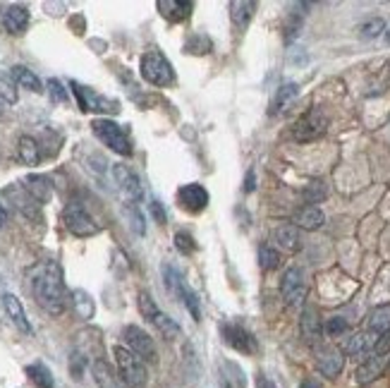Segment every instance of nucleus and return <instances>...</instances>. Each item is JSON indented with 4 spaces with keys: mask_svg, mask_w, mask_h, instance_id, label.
<instances>
[{
    "mask_svg": "<svg viewBox=\"0 0 390 388\" xmlns=\"http://www.w3.org/2000/svg\"><path fill=\"white\" fill-rule=\"evenodd\" d=\"M300 328H302V336H304L306 343L316 345L321 341V333H324V326H321V319H319V312L314 307H306L302 312V322H300Z\"/></svg>",
    "mask_w": 390,
    "mask_h": 388,
    "instance_id": "nucleus-16",
    "label": "nucleus"
},
{
    "mask_svg": "<svg viewBox=\"0 0 390 388\" xmlns=\"http://www.w3.org/2000/svg\"><path fill=\"white\" fill-rule=\"evenodd\" d=\"M5 223H8V208H5L3 204H0V228H3Z\"/></svg>",
    "mask_w": 390,
    "mask_h": 388,
    "instance_id": "nucleus-43",
    "label": "nucleus"
},
{
    "mask_svg": "<svg viewBox=\"0 0 390 388\" xmlns=\"http://www.w3.org/2000/svg\"><path fill=\"white\" fill-rule=\"evenodd\" d=\"M139 309L141 314H144L146 319H149L151 324H154L156 328H158L160 333H163L168 341H173V338L180 336V326L175 319H170L168 314H163L158 307H156L154 298H151L149 293H139Z\"/></svg>",
    "mask_w": 390,
    "mask_h": 388,
    "instance_id": "nucleus-5",
    "label": "nucleus"
},
{
    "mask_svg": "<svg viewBox=\"0 0 390 388\" xmlns=\"http://www.w3.org/2000/svg\"><path fill=\"white\" fill-rule=\"evenodd\" d=\"M123 338H125V343H127V350L134 352L141 362H151V365H156V362H158V350H156V343H154V338L144 331V328L127 326L123 331Z\"/></svg>",
    "mask_w": 390,
    "mask_h": 388,
    "instance_id": "nucleus-6",
    "label": "nucleus"
},
{
    "mask_svg": "<svg viewBox=\"0 0 390 388\" xmlns=\"http://www.w3.org/2000/svg\"><path fill=\"white\" fill-rule=\"evenodd\" d=\"M3 307H5V312H8V317L12 319V324L14 326L19 328L22 333H32V324L27 322V314H24V307H22V302H19L14 295H3Z\"/></svg>",
    "mask_w": 390,
    "mask_h": 388,
    "instance_id": "nucleus-17",
    "label": "nucleus"
},
{
    "mask_svg": "<svg viewBox=\"0 0 390 388\" xmlns=\"http://www.w3.org/2000/svg\"><path fill=\"white\" fill-rule=\"evenodd\" d=\"M256 3H249V0H232L230 3V19L237 29H245L247 24L254 17Z\"/></svg>",
    "mask_w": 390,
    "mask_h": 388,
    "instance_id": "nucleus-22",
    "label": "nucleus"
},
{
    "mask_svg": "<svg viewBox=\"0 0 390 388\" xmlns=\"http://www.w3.org/2000/svg\"><path fill=\"white\" fill-rule=\"evenodd\" d=\"M386 32V22L383 19H369V22H364L362 27H359V34H362L364 38H376L378 34Z\"/></svg>",
    "mask_w": 390,
    "mask_h": 388,
    "instance_id": "nucleus-33",
    "label": "nucleus"
},
{
    "mask_svg": "<svg viewBox=\"0 0 390 388\" xmlns=\"http://www.w3.org/2000/svg\"><path fill=\"white\" fill-rule=\"evenodd\" d=\"M297 84H285V86H280V91H278V96H276V110H280V108H285L287 104H290L292 99L297 96Z\"/></svg>",
    "mask_w": 390,
    "mask_h": 388,
    "instance_id": "nucleus-36",
    "label": "nucleus"
},
{
    "mask_svg": "<svg viewBox=\"0 0 390 388\" xmlns=\"http://www.w3.org/2000/svg\"><path fill=\"white\" fill-rule=\"evenodd\" d=\"M0 113H3V106H0Z\"/></svg>",
    "mask_w": 390,
    "mask_h": 388,
    "instance_id": "nucleus-46",
    "label": "nucleus"
},
{
    "mask_svg": "<svg viewBox=\"0 0 390 388\" xmlns=\"http://www.w3.org/2000/svg\"><path fill=\"white\" fill-rule=\"evenodd\" d=\"M29 24V10L22 8V5H10L3 12V27L8 29L10 34H22Z\"/></svg>",
    "mask_w": 390,
    "mask_h": 388,
    "instance_id": "nucleus-18",
    "label": "nucleus"
},
{
    "mask_svg": "<svg viewBox=\"0 0 390 388\" xmlns=\"http://www.w3.org/2000/svg\"><path fill=\"white\" fill-rule=\"evenodd\" d=\"M221 333H223V341H226L232 350L242 352V355H254V352L259 350V345H256V338L252 336L247 328L237 326V324H223Z\"/></svg>",
    "mask_w": 390,
    "mask_h": 388,
    "instance_id": "nucleus-10",
    "label": "nucleus"
},
{
    "mask_svg": "<svg viewBox=\"0 0 390 388\" xmlns=\"http://www.w3.org/2000/svg\"><path fill=\"white\" fill-rule=\"evenodd\" d=\"M113 355H115V362H118L120 379L127 384V388H146V384H149V372H146L144 362L123 345L115 348Z\"/></svg>",
    "mask_w": 390,
    "mask_h": 388,
    "instance_id": "nucleus-2",
    "label": "nucleus"
},
{
    "mask_svg": "<svg viewBox=\"0 0 390 388\" xmlns=\"http://www.w3.org/2000/svg\"><path fill=\"white\" fill-rule=\"evenodd\" d=\"M127 213H130V218H132V228H134V232L136 235H146V228H144V216H141L139 211L134 208V204H130L127 206Z\"/></svg>",
    "mask_w": 390,
    "mask_h": 388,
    "instance_id": "nucleus-39",
    "label": "nucleus"
},
{
    "mask_svg": "<svg viewBox=\"0 0 390 388\" xmlns=\"http://www.w3.org/2000/svg\"><path fill=\"white\" fill-rule=\"evenodd\" d=\"M141 77L154 86H170L175 82L173 65L160 51H149L141 56Z\"/></svg>",
    "mask_w": 390,
    "mask_h": 388,
    "instance_id": "nucleus-4",
    "label": "nucleus"
},
{
    "mask_svg": "<svg viewBox=\"0 0 390 388\" xmlns=\"http://www.w3.org/2000/svg\"><path fill=\"white\" fill-rule=\"evenodd\" d=\"M378 338L381 336H376V333H371V331L357 333V336H352L348 343H345V352H348V355H354V357H364V355L369 357L374 352V348H376Z\"/></svg>",
    "mask_w": 390,
    "mask_h": 388,
    "instance_id": "nucleus-15",
    "label": "nucleus"
},
{
    "mask_svg": "<svg viewBox=\"0 0 390 388\" xmlns=\"http://www.w3.org/2000/svg\"><path fill=\"white\" fill-rule=\"evenodd\" d=\"M369 331L376 333V336H386L390 333V304L376 307L369 314Z\"/></svg>",
    "mask_w": 390,
    "mask_h": 388,
    "instance_id": "nucleus-24",
    "label": "nucleus"
},
{
    "mask_svg": "<svg viewBox=\"0 0 390 388\" xmlns=\"http://www.w3.org/2000/svg\"><path fill=\"white\" fill-rule=\"evenodd\" d=\"M300 388H321V384H319V381H316V379H306Z\"/></svg>",
    "mask_w": 390,
    "mask_h": 388,
    "instance_id": "nucleus-44",
    "label": "nucleus"
},
{
    "mask_svg": "<svg viewBox=\"0 0 390 388\" xmlns=\"http://www.w3.org/2000/svg\"><path fill=\"white\" fill-rule=\"evenodd\" d=\"M326 194H328V190H326V185L324 182H309L306 185V190H304V199H306V204H319L321 199H326Z\"/></svg>",
    "mask_w": 390,
    "mask_h": 388,
    "instance_id": "nucleus-34",
    "label": "nucleus"
},
{
    "mask_svg": "<svg viewBox=\"0 0 390 388\" xmlns=\"http://www.w3.org/2000/svg\"><path fill=\"white\" fill-rule=\"evenodd\" d=\"M158 10L160 14H163L165 19H170V22H182V19H187L189 14H192V3H182V0H158Z\"/></svg>",
    "mask_w": 390,
    "mask_h": 388,
    "instance_id": "nucleus-19",
    "label": "nucleus"
},
{
    "mask_svg": "<svg viewBox=\"0 0 390 388\" xmlns=\"http://www.w3.org/2000/svg\"><path fill=\"white\" fill-rule=\"evenodd\" d=\"M62 218H65V228L77 237H89V235H96V232H99V226L94 223V218H91L89 213H86V208L77 202L67 204Z\"/></svg>",
    "mask_w": 390,
    "mask_h": 388,
    "instance_id": "nucleus-7",
    "label": "nucleus"
},
{
    "mask_svg": "<svg viewBox=\"0 0 390 388\" xmlns=\"http://www.w3.org/2000/svg\"><path fill=\"white\" fill-rule=\"evenodd\" d=\"M348 328H350V324L345 322L343 317H333V319H328V322H326V333H328L330 338L343 336V333H348Z\"/></svg>",
    "mask_w": 390,
    "mask_h": 388,
    "instance_id": "nucleus-38",
    "label": "nucleus"
},
{
    "mask_svg": "<svg viewBox=\"0 0 390 388\" xmlns=\"http://www.w3.org/2000/svg\"><path fill=\"white\" fill-rule=\"evenodd\" d=\"M273 237H276V242L282 247V250L287 252H297L300 250V232H297L295 226H278L276 232H273Z\"/></svg>",
    "mask_w": 390,
    "mask_h": 388,
    "instance_id": "nucleus-25",
    "label": "nucleus"
},
{
    "mask_svg": "<svg viewBox=\"0 0 390 388\" xmlns=\"http://www.w3.org/2000/svg\"><path fill=\"white\" fill-rule=\"evenodd\" d=\"M0 99L5 104H17V89H14V80L10 72L0 70Z\"/></svg>",
    "mask_w": 390,
    "mask_h": 388,
    "instance_id": "nucleus-31",
    "label": "nucleus"
},
{
    "mask_svg": "<svg viewBox=\"0 0 390 388\" xmlns=\"http://www.w3.org/2000/svg\"><path fill=\"white\" fill-rule=\"evenodd\" d=\"M259 264H261V269H263V271L276 269V266L280 264V254H278V252L273 250V247L263 245L261 250H259Z\"/></svg>",
    "mask_w": 390,
    "mask_h": 388,
    "instance_id": "nucleus-32",
    "label": "nucleus"
},
{
    "mask_svg": "<svg viewBox=\"0 0 390 388\" xmlns=\"http://www.w3.org/2000/svg\"><path fill=\"white\" fill-rule=\"evenodd\" d=\"M386 360H388L386 355H374V352H371V355H369L357 369V381H359V384H369V381L376 379V376L383 372Z\"/></svg>",
    "mask_w": 390,
    "mask_h": 388,
    "instance_id": "nucleus-21",
    "label": "nucleus"
},
{
    "mask_svg": "<svg viewBox=\"0 0 390 388\" xmlns=\"http://www.w3.org/2000/svg\"><path fill=\"white\" fill-rule=\"evenodd\" d=\"M280 293L287 304H302L306 298V280L302 269H287L280 280Z\"/></svg>",
    "mask_w": 390,
    "mask_h": 388,
    "instance_id": "nucleus-11",
    "label": "nucleus"
},
{
    "mask_svg": "<svg viewBox=\"0 0 390 388\" xmlns=\"http://www.w3.org/2000/svg\"><path fill=\"white\" fill-rule=\"evenodd\" d=\"M178 204L187 213H202L208 206V192L199 182H189L178 190Z\"/></svg>",
    "mask_w": 390,
    "mask_h": 388,
    "instance_id": "nucleus-12",
    "label": "nucleus"
},
{
    "mask_svg": "<svg viewBox=\"0 0 390 388\" xmlns=\"http://www.w3.org/2000/svg\"><path fill=\"white\" fill-rule=\"evenodd\" d=\"M175 247H178V252H182V254H192V252L197 250V242H194V237L189 235V232L178 230L175 232Z\"/></svg>",
    "mask_w": 390,
    "mask_h": 388,
    "instance_id": "nucleus-35",
    "label": "nucleus"
},
{
    "mask_svg": "<svg viewBox=\"0 0 390 388\" xmlns=\"http://www.w3.org/2000/svg\"><path fill=\"white\" fill-rule=\"evenodd\" d=\"M72 302H75V307H77V314H80L82 319H91L94 317V302H91V298H89V293H84V290H75L72 293Z\"/></svg>",
    "mask_w": 390,
    "mask_h": 388,
    "instance_id": "nucleus-30",
    "label": "nucleus"
},
{
    "mask_svg": "<svg viewBox=\"0 0 390 388\" xmlns=\"http://www.w3.org/2000/svg\"><path fill=\"white\" fill-rule=\"evenodd\" d=\"M27 376L32 379V384L36 388H53V374L48 367H43L41 362H36V365H29L27 367Z\"/></svg>",
    "mask_w": 390,
    "mask_h": 388,
    "instance_id": "nucleus-29",
    "label": "nucleus"
},
{
    "mask_svg": "<svg viewBox=\"0 0 390 388\" xmlns=\"http://www.w3.org/2000/svg\"><path fill=\"white\" fill-rule=\"evenodd\" d=\"M113 178H115V182H118L120 190H123V194L130 199V202H139V199L144 197L141 180L136 178V173L132 171L130 166H125V163H115V166H113Z\"/></svg>",
    "mask_w": 390,
    "mask_h": 388,
    "instance_id": "nucleus-14",
    "label": "nucleus"
},
{
    "mask_svg": "<svg viewBox=\"0 0 390 388\" xmlns=\"http://www.w3.org/2000/svg\"><path fill=\"white\" fill-rule=\"evenodd\" d=\"M48 94H51V101H56V104H65L70 99V94H67L60 80H48Z\"/></svg>",
    "mask_w": 390,
    "mask_h": 388,
    "instance_id": "nucleus-37",
    "label": "nucleus"
},
{
    "mask_svg": "<svg viewBox=\"0 0 390 388\" xmlns=\"http://www.w3.org/2000/svg\"><path fill=\"white\" fill-rule=\"evenodd\" d=\"M91 130H94L96 137H99L108 149H113L115 154H120V156H132V151H134V149H132V142H130L127 132H125L118 123H113V120H108V118H96L94 123H91Z\"/></svg>",
    "mask_w": 390,
    "mask_h": 388,
    "instance_id": "nucleus-3",
    "label": "nucleus"
},
{
    "mask_svg": "<svg viewBox=\"0 0 390 388\" xmlns=\"http://www.w3.org/2000/svg\"><path fill=\"white\" fill-rule=\"evenodd\" d=\"M149 211H151V216H154L156 223L165 226V211H163V204H160L158 199H154V202L149 204Z\"/></svg>",
    "mask_w": 390,
    "mask_h": 388,
    "instance_id": "nucleus-40",
    "label": "nucleus"
},
{
    "mask_svg": "<svg viewBox=\"0 0 390 388\" xmlns=\"http://www.w3.org/2000/svg\"><path fill=\"white\" fill-rule=\"evenodd\" d=\"M324 211L319 206H302L300 211L295 213V223L304 230H316V228L324 226Z\"/></svg>",
    "mask_w": 390,
    "mask_h": 388,
    "instance_id": "nucleus-23",
    "label": "nucleus"
},
{
    "mask_svg": "<svg viewBox=\"0 0 390 388\" xmlns=\"http://www.w3.org/2000/svg\"><path fill=\"white\" fill-rule=\"evenodd\" d=\"M316 367L324 376L335 379L345 367V355L335 345H319L316 348Z\"/></svg>",
    "mask_w": 390,
    "mask_h": 388,
    "instance_id": "nucleus-13",
    "label": "nucleus"
},
{
    "mask_svg": "<svg viewBox=\"0 0 390 388\" xmlns=\"http://www.w3.org/2000/svg\"><path fill=\"white\" fill-rule=\"evenodd\" d=\"M24 187H27V192L32 194L34 202H38V204L51 202L53 187H51V180H48V178H43V175H29L27 180H24Z\"/></svg>",
    "mask_w": 390,
    "mask_h": 388,
    "instance_id": "nucleus-20",
    "label": "nucleus"
},
{
    "mask_svg": "<svg viewBox=\"0 0 390 388\" xmlns=\"http://www.w3.org/2000/svg\"><path fill=\"white\" fill-rule=\"evenodd\" d=\"M32 293L36 298L38 307H43L53 317H60L67 309V293H65V280H62V271L56 261H48L34 274L32 278Z\"/></svg>",
    "mask_w": 390,
    "mask_h": 388,
    "instance_id": "nucleus-1",
    "label": "nucleus"
},
{
    "mask_svg": "<svg viewBox=\"0 0 390 388\" xmlns=\"http://www.w3.org/2000/svg\"><path fill=\"white\" fill-rule=\"evenodd\" d=\"M383 36H386V43L390 46V29H386V32H383Z\"/></svg>",
    "mask_w": 390,
    "mask_h": 388,
    "instance_id": "nucleus-45",
    "label": "nucleus"
},
{
    "mask_svg": "<svg viewBox=\"0 0 390 388\" xmlns=\"http://www.w3.org/2000/svg\"><path fill=\"white\" fill-rule=\"evenodd\" d=\"M256 388H278V386L273 384L266 374H259V376H256Z\"/></svg>",
    "mask_w": 390,
    "mask_h": 388,
    "instance_id": "nucleus-41",
    "label": "nucleus"
},
{
    "mask_svg": "<svg viewBox=\"0 0 390 388\" xmlns=\"http://www.w3.org/2000/svg\"><path fill=\"white\" fill-rule=\"evenodd\" d=\"M245 190H247V192L254 190V173H247V185H245Z\"/></svg>",
    "mask_w": 390,
    "mask_h": 388,
    "instance_id": "nucleus-42",
    "label": "nucleus"
},
{
    "mask_svg": "<svg viewBox=\"0 0 390 388\" xmlns=\"http://www.w3.org/2000/svg\"><path fill=\"white\" fill-rule=\"evenodd\" d=\"M70 86L77 96V104H80V108L84 110V113H89V110H96V113H118L120 110L115 101L106 99V96H99L94 89L82 86L80 82H70Z\"/></svg>",
    "mask_w": 390,
    "mask_h": 388,
    "instance_id": "nucleus-8",
    "label": "nucleus"
},
{
    "mask_svg": "<svg viewBox=\"0 0 390 388\" xmlns=\"http://www.w3.org/2000/svg\"><path fill=\"white\" fill-rule=\"evenodd\" d=\"M12 80H14V84H19V86H24V89H29V91H41V80H38L36 75H34L29 67H24V65H14L12 67Z\"/></svg>",
    "mask_w": 390,
    "mask_h": 388,
    "instance_id": "nucleus-27",
    "label": "nucleus"
},
{
    "mask_svg": "<svg viewBox=\"0 0 390 388\" xmlns=\"http://www.w3.org/2000/svg\"><path fill=\"white\" fill-rule=\"evenodd\" d=\"M19 158H22L27 166H38V161H41V149H38L36 139L32 137L19 139Z\"/></svg>",
    "mask_w": 390,
    "mask_h": 388,
    "instance_id": "nucleus-28",
    "label": "nucleus"
},
{
    "mask_svg": "<svg viewBox=\"0 0 390 388\" xmlns=\"http://www.w3.org/2000/svg\"><path fill=\"white\" fill-rule=\"evenodd\" d=\"M91 374H94V381L99 388H120L118 381H115L113 369L108 367V362L96 360L94 365H91Z\"/></svg>",
    "mask_w": 390,
    "mask_h": 388,
    "instance_id": "nucleus-26",
    "label": "nucleus"
},
{
    "mask_svg": "<svg viewBox=\"0 0 390 388\" xmlns=\"http://www.w3.org/2000/svg\"><path fill=\"white\" fill-rule=\"evenodd\" d=\"M326 130H328V120H326V115L321 113L319 108H314L297 120L295 139L297 142H314V139H319L321 134H326Z\"/></svg>",
    "mask_w": 390,
    "mask_h": 388,
    "instance_id": "nucleus-9",
    "label": "nucleus"
}]
</instances>
